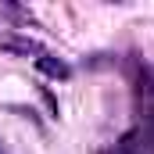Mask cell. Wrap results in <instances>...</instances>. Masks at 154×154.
Segmentation results:
<instances>
[{
	"label": "cell",
	"mask_w": 154,
	"mask_h": 154,
	"mask_svg": "<svg viewBox=\"0 0 154 154\" xmlns=\"http://www.w3.org/2000/svg\"><path fill=\"white\" fill-rule=\"evenodd\" d=\"M36 68L43 72V75H50V79H68L72 75V68H68L57 54H50V50H43V54L36 57Z\"/></svg>",
	"instance_id": "1"
},
{
	"label": "cell",
	"mask_w": 154,
	"mask_h": 154,
	"mask_svg": "<svg viewBox=\"0 0 154 154\" xmlns=\"http://www.w3.org/2000/svg\"><path fill=\"white\" fill-rule=\"evenodd\" d=\"M0 47H4V50H14V54H32V61H36L39 54L47 50L43 43H36V39H25V36H0Z\"/></svg>",
	"instance_id": "2"
},
{
	"label": "cell",
	"mask_w": 154,
	"mask_h": 154,
	"mask_svg": "<svg viewBox=\"0 0 154 154\" xmlns=\"http://www.w3.org/2000/svg\"><path fill=\"white\" fill-rule=\"evenodd\" d=\"M0 154H4V151H0Z\"/></svg>",
	"instance_id": "3"
}]
</instances>
